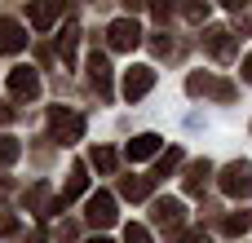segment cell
<instances>
[{"instance_id":"cell-10","label":"cell","mask_w":252,"mask_h":243,"mask_svg":"<svg viewBox=\"0 0 252 243\" xmlns=\"http://www.w3.org/2000/svg\"><path fill=\"white\" fill-rule=\"evenodd\" d=\"M22 44H27V35H22V27H18L13 18H4V22H0V53H18Z\"/></svg>"},{"instance_id":"cell-22","label":"cell","mask_w":252,"mask_h":243,"mask_svg":"<svg viewBox=\"0 0 252 243\" xmlns=\"http://www.w3.org/2000/svg\"><path fill=\"white\" fill-rule=\"evenodd\" d=\"M186 18H190V22H199V18H208V4H190V9H186Z\"/></svg>"},{"instance_id":"cell-7","label":"cell","mask_w":252,"mask_h":243,"mask_svg":"<svg viewBox=\"0 0 252 243\" xmlns=\"http://www.w3.org/2000/svg\"><path fill=\"white\" fill-rule=\"evenodd\" d=\"M89 80H93L97 97H111V62H106L102 53H93V58H89Z\"/></svg>"},{"instance_id":"cell-15","label":"cell","mask_w":252,"mask_h":243,"mask_svg":"<svg viewBox=\"0 0 252 243\" xmlns=\"http://www.w3.org/2000/svg\"><path fill=\"white\" fill-rule=\"evenodd\" d=\"M208 49H213V58H221V62H226V58L235 53V44H230V31H221V27H217V31L208 35Z\"/></svg>"},{"instance_id":"cell-3","label":"cell","mask_w":252,"mask_h":243,"mask_svg":"<svg viewBox=\"0 0 252 243\" xmlns=\"http://www.w3.org/2000/svg\"><path fill=\"white\" fill-rule=\"evenodd\" d=\"M106 40H111V49H137L142 44V27L133 22V18H115L111 27H106Z\"/></svg>"},{"instance_id":"cell-12","label":"cell","mask_w":252,"mask_h":243,"mask_svg":"<svg viewBox=\"0 0 252 243\" xmlns=\"http://www.w3.org/2000/svg\"><path fill=\"white\" fill-rule=\"evenodd\" d=\"M58 13H62V4H35L27 18H31V27H35V31H49V27L58 22Z\"/></svg>"},{"instance_id":"cell-13","label":"cell","mask_w":252,"mask_h":243,"mask_svg":"<svg viewBox=\"0 0 252 243\" xmlns=\"http://www.w3.org/2000/svg\"><path fill=\"white\" fill-rule=\"evenodd\" d=\"M208 177H213V164H208V159L190 164V173H186V190H190V195H199V190L208 186Z\"/></svg>"},{"instance_id":"cell-20","label":"cell","mask_w":252,"mask_h":243,"mask_svg":"<svg viewBox=\"0 0 252 243\" xmlns=\"http://www.w3.org/2000/svg\"><path fill=\"white\" fill-rule=\"evenodd\" d=\"M124 243H151V230L146 226H124Z\"/></svg>"},{"instance_id":"cell-14","label":"cell","mask_w":252,"mask_h":243,"mask_svg":"<svg viewBox=\"0 0 252 243\" xmlns=\"http://www.w3.org/2000/svg\"><path fill=\"white\" fill-rule=\"evenodd\" d=\"M75 40H80V27L66 22V31L58 35V53H62V62H75Z\"/></svg>"},{"instance_id":"cell-17","label":"cell","mask_w":252,"mask_h":243,"mask_svg":"<svg viewBox=\"0 0 252 243\" xmlns=\"http://www.w3.org/2000/svg\"><path fill=\"white\" fill-rule=\"evenodd\" d=\"M93 168H97V173H111V168H115V151L97 146V151H93Z\"/></svg>"},{"instance_id":"cell-16","label":"cell","mask_w":252,"mask_h":243,"mask_svg":"<svg viewBox=\"0 0 252 243\" xmlns=\"http://www.w3.org/2000/svg\"><path fill=\"white\" fill-rule=\"evenodd\" d=\"M124 199H146L151 195V177H124Z\"/></svg>"},{"instance_id":"cell-18","label":"cell","mask_w":252,"mask_h":243,"mask_svg":"<svg viewBox=\"0 0 252 243\" xmlns=\"http://www.w3.org/2000/svg\"><path fill=\"white\" fill-rule=\"evenodd\" d=\"M22 155V146H18V137H0V164H13Z\"/></svg>"},{"instance_id":"cell-11","label":"cell","mask_w":252,"mask_h":243,"mask_svg":"<svg viewBox=\"0 0 252 243\" xmlns=\"http://www.w3.org/2000/svg\"><path fill=\"white\" fill-rule=\"evenodd\" d=\"M155 151H159V137H155V133H142V137H133V142L124 146L128 159H151Z\"/></svg>"},{"instance_id":"cell-4","label":"cell","mask_w":252,"mask_h":243,"mask_svg":"<svg viewBox=\"0 0 252 243\" xmlns=\"http://www.w3.org/2000/svg\"><path fill=\"white\" fill-rule=\"evenodd\" d=\"M9 93H13L18 102H31V97H40V75H35L31 66H18V71H9Z\"/></svg>"},{"instance_id":"cell-24","label":"cell","mask_w":252,"mask_h":243,"mask_svg":"<svg viewBox=\"0 0 252 243\" xmlns=\"http://www.w3.org/2000/svg\"><path fill=\"white\" fill-rule=\"evenodd\" d=\"M244 80H248V84H252V58H248V62H244Z\"/></svg>"},{"instance_id":"cell-2","label":"cell","mask_w":252,"mask_h":243,"mask_svg":"<svg viewBox=\"0 0 252 243\" xmlns=\"http://www.w3.org/2000/svg\"><path fill=\"white\" fill-rule=\"evenodd\" d=\"M221 190H226L230 199H244L252 190V164H244V159L226 164V168H221Z\"/></svg>"},{"instance_id":"cell-21","label":"cell","mask_w":252,"mask_h":243,"mask_svg":"<svg viewBox=\"0 0 252 243\" xmlns=\"http://www.w3.org/2000/svg\"><path fill=\"white\" fill-rule=\"evenodd\" d=\"M177 164H182V151H168V155L159 159V177H168V173H173Z\"/></svg>"},{"instance_id":"cell-1","label":"cell","mask_w":252,"mask_h":243,"mask_svg":"<svg viewBox=\"0 0 252 243\" xmlns=\"http://www.w3.org/2000/svg\"><path fill=\"white\" fill-rule=\"evenodd\" d=\"M49 128H53V137L58 142H80L84 137V115H75V111H66V106H53L49 111Z\"/></svg>"},{"instance_id":"cell-19","label":"cell","mask_w":252,"mask_h":243,"mask_svg":"<svg viewBox=\"0 0 252 243\" xmlns=\"http://www.w3.org/2000/svg\"><path fill=\"white\" fill-rule=\"evenodd\" d=\"M248 226H252L248 213H230V217H226V235H244Z\"/></svg>"},{"instance_id":"cell-8","label":"cell","mask_w":252,"mask_h":243,"mask_svg":"<svg viewBox=\"0 0 252 243\" xmlns=\"http://www.w3.org/2000/svg\"><path fill=\"white\" fill-rule=\"evenodd\" d=\"M182 217H186V208H182L177 199H155V221H159L164 230H177Z\"/></svg>"},{"instance_id":"cell-6","label":"cell","mask_w":252,"mask_h":243,"mask_svg":"<svg viewBox=\"0 0 252 243\" xmlns=\"http://www.w3.org/2000/svg\"><path fill=\"white\" fill-rule=\"evenodd\" d=\"M84 217L93 221V226H115V199L106 195V190H97V195H89V204H84Z\"/></svg>"},{"instance_id":"cell-26","label":"cell","mask_w":252,"mask_h":243,"mask_svg":"<svg viewBox=\"0 0 252 243\" xmlns=\"http://www.w3.org/2000/svg\"><path fill=\"white\" fill-rule=\"evenodd\" d=\"M89 243H111V239H102V235H97V239H89Z\"/></svg>"},{"instance_id":"cell-5","label":"cell","mask_w":252,"mask_h":243,"mask_svg":"<svg viewBox=\"0 0 252 243\" xmlns=\"http://www.w3.org/2000/svg\"><path fill=\"white\" fill-rule=\"evenodd\" d=\"M151 89H155V71H151V66H128V71H124V97H128V102L146 97Z\"/></svg>"},{"instance_id":"cell-9","label":"cell","mask_w":252,"mask_h":243,"mask_svg":"<svg viewBox=\"0 0 252 243\" xmlns=\"http://www.w3.org/2000/svg\"><path fill=\"white\" fill-rule=\"evenodd\" d=\"M186 89H190V93H213V97H221V102H226V97H235V89H230V84H217L213 75H190V80H186Z\"/></svg>"},{"instance_id":"cell-25","label":"cell","mask_w":252,"mask_h":243,"mask_svg":"<svg viewBox=\"0 0 252 243\" xmlns=\"http://www.w3.org/2000/svg\"><path fill=\"white\" fill-rule=\"evenodd\" d=\"M4 120H9V106H4V102H0V124H4Z\"/></svg>"},{"instance_id":"cell-23","label":"cell","mask_w":252,"mask_h":243,"mask_svg":"<svg viewBox=\"0 0 252 243\" xmlns=\"http://www.w3.org/2000/svg\"><path fill=\"white\" fill-rule=\"evenodd\" d=\"M182 243H208V235H204V230H190V235H186Z\"/></svg>"}]
</instances>
